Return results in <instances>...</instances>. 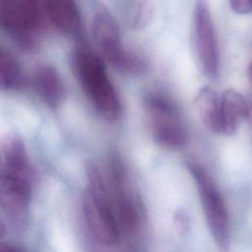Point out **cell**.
<instances>
[{
    "mask_svg": "<svg viewBox=\"0 0 252 252\" xmlns=\"http://www.w3.org/2000/svg\"><path fill=\"white\" fill-rule=\"evenodd\" d=\"M106 197L105 190L88 187L83 194V211L93 236L101 244L114 245L119 240V230Z\"/></svg>",
    "mask_w": 252,
    "mask_h": 252,
    "instance_id": "cell-3",
    "label": "cell"
},
{
    "mask_svg": "<svg viewBox=\"0 0 252 252\" xmlns=\"http://www.w3.org/2000/svg\"><path fill=\"white\" fill-rule=\"evenodd\" d=\"M220 134L232 135L249 115L245 97L235 90H225L220 96Z\"/></svg>",
    "mask_w": 252,
    "mask_h": 252,
    "instance_id": "cell-8",
    "label": "cell"
},
{
    "mask_svg": "<svg viewBox=\"0 0 252 252\" xmlns=\"http://www.w3.org/2000/svg\"><path fill=\"white\" fill-rule=\"evenodd\" d=\"M75 65L81 85L95 109L108 121L118 119L120 101L101 61L86 47H80Z\"/></svg>",
    "mask_w": 252,
    "mask_h": 252,
    "instance_id": "cell-1",
    "label": "cell"
},
{
    "mask_svg": "<svg viewBox=\"0 0 252 252\" xmlns=\"http://www.w3.org/2000/svg\"><path fill=\"white\" fill-rule=\"evenodd\" d=\"M153 135L157 144L170 150L180 149L186 144L188 138L183 123L153 128Z\"/></svg>",
    "mask_w": 252,
    "mask_h": 252,
    "instance_id": "cell-13",
    "label": "cell"
},
{
    "mask_svg": "<svg viewBox=\"0 0 252 252\" xmlns=\"http://www.w3.org/2000/svg\"><path fill=\"white\" fill-rule=\"evenodd\" d=\"M230 7L234 13L237 14H249L252 9L251 0H229Z\"/></svg>",
    "mask_w": 252,
    "mask_h": 252,
    "instance_id": "cell-17",
    "label": "cell"
},
{
    "mask_svg": "<svg viewBox=\"0 0 252 252\" xmlns=\"http://www.w3.org/2000/svg\"><path fill=\"white\" fill-rule=\"evenodd\" d=\"M195 105L205 126L220 134V104L217 92L211 87H203L195 98Z\"/></svg>",
    "mask_w": 252,
    "mask_h": 252,
    "instance_id": "cell-11",
    "label": "cell"
},
{
    "mask_svg": "<svg viewBox=\"0 0 252 252\" xmlns=\"http://www.w3.org/2000/svg\"><path fill=\"white\" fill-rule=\"evenodd\" d=\"M31 186L26 178L8 173L0 174V207L14 218L27 212L31 201Z\"/></svg>",
    "mask_w": 252,
    "mask_h": 252,
    "instance_id": "cell-7",
    "label": "cell"
},
{
    "mask_svg": "<svg viewBox=\"0 0 252 252\" xmlns=\"http://www.w3.org/2000/svg\"><path fill=\"white\" fill-rule=\"evenodd\" d=\"M116 212L120 223L127 230H133L138 222L137 212L131 198L123 191H117Z\"/></svg>",
    "mask_w": 252,
    "mask_h": 252,
    "instance_id": "cell-15",
    "label": "cell"
},
{
    "mask_svg": "<svg viewBox=\"0 0 252 252\" xmlns=\"http://www.w3.org/2000/svg\"><path fill=\"white\" fill-rule=\"evenodd\" d=\"M188 165L198 187L211 234L219 246L226 248L229 243V228L227 212L222 197L204 168L196 163H189Z\"/></svg>",
    "mask_w": 252,
    "mask_h": 252,
    "instance_id": "cell-2",
    "label": "cell"
},
{
    "mask_svg": "<svg viewBox=\"0 0 252 252\" xmlns=\"http://www.w3.org/2000/svg\"><path fill=\"white\" fill-rule=\"evenodd\" d=\"M51 22L61 31L76 32L80 28V15L75 0H45Z\"/></svg>",
    "mask_w": 252,
    "mask_h": 252,
    "instance_id": "cell-10",
    "label": "cell"
},
{
    "mask_svg": "<svg viewBox=\"0 0 252 252\" xmlns=\"http://www.w3.org/2000/svg\"><path fill=\"white\" fill-rule=\"evenodd\" d=\"M0 252H24V251L17 246L0 243Z\"/></svg>",
    "mask_w": 252,
    "mask_h": 252,
    "instance_id": "cell-18",
    "label": "cell"
},
{
    "mask_svg": "<svg viewBox=\"0 0 252 252\" xmlns=\"http://www.w3.org/2000/svg\"><path fill=\"white\" fill-rule=\"evenodd\" d=\"M92 29L94 37L104 57L116 67L124 49L120 43L118 25L107 9L104 7L96 9Z\"/></svg>",
    "mask_w": 252,
    "mask_h": 252,
    "instance_id": "cell-5",
    "label": "cell"
},
{
    "mask_svg": "<svg viewBox=\"0 0 252 252\" xmlns=\"http://www.w3.org/2000/svg\"><path fill=\"white\" fill-rule=\"evenodd\" d=\"M5 231H6V229H5V225H4V223L2 222V220H0V238H2V237L4 236Z\"/></svg>",
    "mask_w": 252,
    "mask_h": 252,
    "instance_id": "cell-19",
    "label": "cell"
},
{
    "mask_svg": "<svg viewBox=\"0 0 252 252\" xmlns=\"http://www.w3.org/2000/svg\"><path fill=\"white\" fill-rule=\"evenodd\" d=\"M22 72L15 57L0 46V89H16L22 83Z\"/></svg>",
    "mask_w": 252,
    "mask_h": 252,
    "instance_id": "cell-12",
    "label": "cell"
},
{
    "mask_svg": "<svg viewBox=\"0 0 252 252\" xmlns=\"http://www.w3.org/2000/svg\"><path fill=\"white\" fill-rule=\"evenodd\" d=\"M116 68L127 74L139 75L144 73L146 64L144 60L137 54L124 50L116 65Z\"/></svg>",
    "mask_w": 252,
    "mask_h": 252,
    "instance_id": "cell-16",
    "label": "cell"
},
{
    "mask_svg": "<svg viewBox=\"0 0 252 252\" xmlns=\"http://www.w3.org/2000/svg\"><path fill=\"white\" fill-rule=\"evenodd\" d=\"M194 28L202 66L210 77H216L219 70L218 47L214 25L206 0L196 2Z\"/></svg>",
    "mask_w": 252,
    "mask_h": 252,
    "instance_id": "cell-4",
    "label": "cell"
},
{
    "mask_svg": "<svg viewBox=\"0 0 252 252\" xmlns=\"http://www.w3.org/2000/svg\"><path fill=\"white\" fill-rule=\"evenodd\" d=\"M39 21L37 0H10L0 6V24L19 33L36 28Z\"/></svg>",
    "mask_w": 252,
    "mask_h": 252,
    "instance_id": "cell-6",
    "label": "cell"
},
{
    "mask_svg": "<svg viewBox=\"0 0 252 252\" xmlns=\"http://www.w3.org/2000/svg\"><path fill=\"white\" fill-rule=\"evenodd\" d=\"M6 162L10 173L25 178L28 171V158L24 145L20 141H13L6 151Z\"/></svg>",
    "mask_w": 252,
    "mask_h": 252,
    "instance_id": "cell-14",
    "label": "cell"
},
{
    "mask_svg": "<svg viewBox=\"0 0 252 252\" xmlns=\"http://www.w3.org/2000/svg\"><path fill=\"white\" fill-rule=\"evenodd\" d=\"M33 82L38 94L50 106H57L64 94L62 80L51 66H41L34 73Z\"/></svg>",
    "mask_w": 252,
    "mask_h": 252,
    "instance_id": "cell-9",
    "label": "cell"
}]
</instances>
